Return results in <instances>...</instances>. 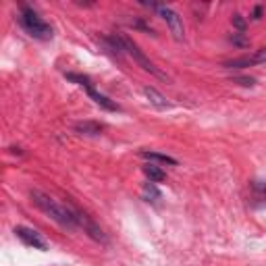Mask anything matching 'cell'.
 I'll return each instance as SVG.
<instances>
[{"label": "cell", "mask_w": 266, "mask_h": 266, "mask_svg": "<svg viewBox=\"0 0 266 266\" xmlns=\"http://www.w3.org/2000/svg\"><path fill=\"white\" fill-rule=\"evenodd\" d=\"M29 197H31V202L46 214L50 216L54 223H58L60 227H66V229H75L77 227V216H75V210L69 208V206H64V204H58L56 200H52L50 195L46 193H42L38 189L29 191Z\"/></svg>", "instance_id": "cell-1"}, {"label": "cell", "mask_w": 266, "mask_h": 266, "mask_svg": "<svg viewBox=\"0 0 266 266\" xmlns=\"http://www.w3.org/2000/svg\"><path fill=\"white\" fill-rule=\"evenodd\" d=\"M19 21H21L23 29H25L31 38H38V40H50V38H52V27H50L34 9H29V7L21 9Z\"/></svg>", "instance_id": "cell-2"}, {"label": "cell", "mask_w": 266, "mask_h": 266, "mask_svg": "<svg viewBox=\"0 0 266 266\" xmlns=\"http://www.w3.org/2000/svg\"><path fill=\"white\" fill-rule=\"evenodd\" d=\"M121 42H123V48H125V52H127V54H131V56H133V60H136V62L142 66L144 71H148V73H152V75H156V77H160V79H164V81L169 79V77H167L162 71H158L156 66H154V64H152V62L146 58V54L140 50V46H138L136 42H131L127 36H121Z\"/></svg>", "instance_id": "cell-3"}, {"label": "cell", "mask_w": 266, "mask_h": 266, "mask_svg": "<svg viewBox=\"0 0 266 266\" xmlns=\"http://www.w3.org/2000/svg\"><path fill=\"white\" fill-rule=\"evenodd\" d=\"M156 11H158L160 17L167 21V25H169L173 38H175L177 42H183V38H185V31H183V19L177 15L173 9H169V7H164V5H160Z\"/></svg>", "instance_id": "cell-4"}, {"label": "cell", "mask_w": 266, "mask_h": 266, "mask_svg": "<svg viewBox=\"0 0 266 266\" xmlns=\"http://www.w3.org/2000/svg\"><path fill=\"white\" fill-rule=\"evenodd\" d=\"M15 235L25 243V246H29V248H36V250H42V252H46L48 250V246H46V241H44L42 237H40V233L38 231H34V229H29V227H15Z\"/></svg>", "instance_id": "cell-5"}, {"label": "cell", "mask_w": 266, "mask_h": 266, "mask_svg": "<svg viewBox=\"0 0 266 266\" xmlns=\"http://www.w3.org/2000/svg\"><path fill=\"white\" fill-rule=\"evenodd\" d=\"M75 216H77V225L79 227H83L85 229V233L90 235L94 241H100V243H108V239H106V235H104V231L94 223V220H90L85 214H81L79 210H75Z\"/></svg>", "instance_id": "cell-6"}, {"label": "cell", "mask_w": 266, "mask_h": 266, "mask_svg": "<svg viewBox=\"0 0 266 266\" xmlns=\"http://www.w3.org/2000/svg\"><path fill=\"white\" fill-rule=\"evenodd\" d=\"M266 60V50H258L256 54H248V56H241V58H233V60H225L223 66L227 69H243V66H252V64H258V62H264Z\"/></svg>", "instance_id": "cell-7"}, {"label": "cell", "mask_w": 266, "mask_h": 266, "mask_svg": "<svg viewBox=\"0 0 266 266\" xmlns=\"http://www.w3.org/2000/svg\"><path fill=\"white\" fill-rule=\"evenodd\" d=\"M87 94H90V98H92L98 106H102V108H106V110H113V113H119V110H121V106H119L117 102H113L108 96H104V94H100L98 90H94V85L87 87Z\"/></svg>", "instance_id": "cell-8"}, {"label": "cell", "mask_w": 266, "mask_h": 266, "mask_svg": "<svg viewBox=\"0 0 266 266\" xmlns=\"http://www.w3.org/2000/svg\"><path fill=\"white\" fill-rule=\"evenodd\" d=\"M73 129L79 133V136H100L104 131V125L94 123V121H79V123H75Z\"/></svg>", "instance_id": "cell-9"}, {"label": "cell", "mask_w": 266, "mask_h": 266, "mask_svg": "<svg viewBox=\"0 0 266 266\" xmlns=\"http://www.w3.org/2000/svg\"><path fill=\"white\" fill-rule=\"evenodd\" d=\"M144 94H146V98L150 100L152 106H156V108H160V110H164V108L171 106V104L167 102V98H164L158 90H154V87H144Z\"/></svg>", "instance_id": "cell-10"}, {"label": "cell", "mask_w": 266, "mask_h": 266, "mask_svg": "<svg viewBox=\"0 0 266 266\" xmlns=\"http://www.w3.org/2000/svg\"><path fill=\"white\" fill-rule=\"evenodd\" d=\"M140 156L146 158V160H156V162H164V164H177V160L173 156H169V154H160V152H148V150H142Z\"/></svg>", "instance_id": "cell-11"}, {"label": "cell", "mask_w": 266, "mask_h": 266, "mask_svg": "<svg viewBox=\"0 0 266 266\" xmlns=\"http://www.w3.org/2000/svg\"><path fill=\"white\" fill-rule=\"evenodd\" d=\"M144 175L148 177V179H150L152 183H160V181H164V179H167L164 171H162V169H158V167H154V164H146V167H144Z\"/></svg>", "instance_id": "cell-12"}, {"label": "cell", "mask_w": 266, "mask_h": 266, "mask_svg": "<svg viewBox=\"0 0 266 266\" xmlns=\"http://www.w3.org/2000/svg\"><path fill=\"white\" fill-rule=\"evenodd\" d=\"M64 77H66V81H73V83H77V85H83L85 90H87V87H92V79L87 77V75H81V73H64Z\"/></svg>", "instance_id": "cell-13"}, {"label": "cell", "mask_w": 266, "mask_h": 266, "mask_svg": "<svg viewBox=\"0 0 266 266\" xmlns=\"http://www.w3.org/2000/svg\"><path fill=\"white\" fill-rule=\"evenodd\" d=\"M144 197L150 202V197H152V200H160V197H162V193H160V189H158L156 185H154V183L150 181V183H146V185H144Z\"/></svg>", "instance_id": "cell-14"}, {"label": "cell", "mask_w": 266, "mask_h": 266, "mask_svg": "<svg viewBox=\"0 0 266 266\" xmlns=\"http://www.w3.org/2000/svg\"><path fill=\"white\" fill-rule=\"evenodd\" d=\"M231 23H233V27H235V29H239V31H246V19H243L241 15H233V17H231Z\"/></svg>", "instance_id": "cell-15"}, {"label": "cell", "mask_w": 266, "mask_h": 266, "mask_svg": "<svg viewBox=\"0 0 266 266\" xmlns=\"http://www.w3.org/2000/svg\"><path fill=\"white\" fill-rule=\"evenodd\" d=\"M231 81L237 83V85H243V87H252L256 83L254 77H231Z\"/></svg>", "instance_id": "cell-16"}, {"label": "cell", "mask_w": 266, "mask_h": 266, "mask_svg": "<svg viewBox=\"0 0 266 266\" xmlns=\"http://www.w3.org/2000/svg\"><path fill=\"white\" fill-rule=\"evenodd\" d=\"M231 42L235 44V46H248V44H250V42H248V38L237 36V34H233V36H231Z\"/></svg>", "instance_id": "cell-17"}, {"label": "cell", "mask_w": 266, "mask_h": 266, "mask_svg": "<svg viewBox=\"0 0 266 266\" xmlns=\"http://www.w3.org/2000/svg\"><path fill=\"white\" fill-rule=\"evenodd\" d=\"M254 189L266 197V183H260V181H256V183H254Z\"/></svg>", "instance_id": "cell-18"}, {"label": "cell", "mask_w": 266, "mask_h": 266, "mask_svg": "<svg viewBox=\"0 0 266 266\" xmlns=\"http://www.w3.org/2000/svg\"><path fill=\"white\" fill-rule=\"evenodd\" d=\"M252 19H256V21H258V19H262V7H260V5L254 9V17H252Z\"/></svg>", "instance_id": "cell-19"}]
</instances>
